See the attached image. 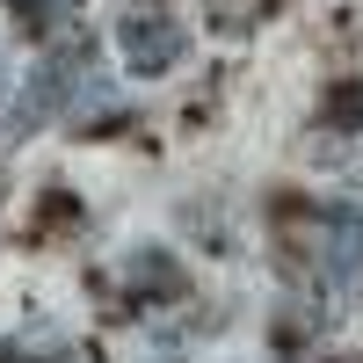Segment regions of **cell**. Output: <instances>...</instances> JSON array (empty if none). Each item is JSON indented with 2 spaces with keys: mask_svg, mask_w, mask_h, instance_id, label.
<instances>
[{
  "mask_svg": "<svg viewBox=\"0 0 363 363\" xmlns=\"http://www.w3.org/2000/svg\"><path fill=\"white\" fill-rule=\"evenodd\" d=\"M116 44H124V66L131 73H167L182 58V22L160 15V8H131L124 29H116Z\"/></svg>",
  "mask_w": 363,
  "mask_h": 363,
  "instance_id": "1",
  "label": "cell"
},
{
  "mask_svg": "<svg viewBox=\"0 0 363 363\" xmlns=\"http://www.w3.org/2000/svg\"><path fill=\"white\" fill-rule=\"evenodd\" d=\"M80 66H87V51H58V58H44V66L29 73L22 102H15V124H22V131H37V124H51V116H66Z\"/></svg>",
  "mask_w": 363,
  "mask_h": 363,
  "instance_id": "2",
  "label": "cell"
},
{
  "mask_svg": "<svg viewBox=\"0 0 363 363\" xmlns=\"http://www.w3.org/2000/svg\"><path fill=\"white\" fill-rule=\"evenodd\" d=\"M320 277L335 291H356L363 284V211L356 203H335L320 218Z\"/></svg>",
  "mask_w": 363,
  "mask_h": 363,
  "instance_id": "3",
  "label": "cell"
},
{
  "mask_svg": "<svg viewBox=\"0 0 363 363\" xmlns=\"http://www.w3.org/2000/svg\"><path fill=\"white\" fill-rule=\"evenodd\" d=\"M116 109H124V102H116V87L95 73V58H87V66H80V80H73V102H66V124L95 131V124H109Z\"/></svg>",
  "mask_w": 363,
  "mask_h": 363,
  "instance_id": "4",
  "label": "cell"
},
{
  "mask_svg": "<svg viewBox=\"0 0 363 363\" xmlns=\"http://www.w3.org/2000/svg\"><path fill=\"white\" fill-rule=\"evenodd\" d=\"M124 284H131V291H160V298H174V291H182V269H174L160 247H145V255L124 262Z\"/></svg>",
  "mask_w": 363,
  "mask_h": 363,
  "instance_id": "5",
  "label": "cell"
},
{
  "mask_svg": "<svg viewBox=\"0 0 363 363\" xmlns=\"http://www.w3.org/2000/svg\"><path fill=\"white\" fill-rule=\"evenodd\" d=\"M335 124H363V87H342L335 95Z\"/></svg>",
  "mask_w": 363,
  "mask_h": 363,
  "instance_id": "6",
  "label": "cell"
}]
</instances>
